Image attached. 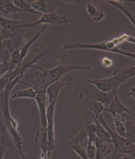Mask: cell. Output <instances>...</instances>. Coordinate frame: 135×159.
I'll list each match as a JSON object with an SVG mask.
<instances>
[{
	"mask_svg": "<svg viewBox=\"0 0 135 159\" xmlns=\"http://www.w3.org/2000/svg\"><path fill=\"white\" fill-rule=\"evenodd\" d=\"M86 102L87 107L91 111L92 116L95 119H98L99 115L102 114V112L105 110V107L100 102L94 101L89 99H86Z\"/></svg>",
	"mask_w": 135,
	"mask_h": 159,
	"instance_id": "cb8c5ba5",
	"label": "cell"
},
{
	"mask_svg": "<svg viewBox=\"0 0 135 159\" xmlns=\"http://www.w3.org/2000/svg\"><path fill=\"white\" fill-rule=\"evenodd\" d=\"M135 88H133L130 89V92L127 94L128 97H132L133 99H135Z\"/></svg>",
	"mask_w": 135,
	"mask_h": 159,
	"instance_id": "836d02e7",
	"label": "cell"
},
{
	"mask_svg": "<svg viewBox=\"0 0 135 159\" xmlns=\"http://www.w3.org/2000/svg\"><path fill=\"white\" fill-rule=\"evenodd\" d=\"M35 142L37 143L42 151L41 157L50 159L51 152L49 150L48 138L46 128L41 127L37 132Z\"/></svg>",
	"mask_w": 135,
	"mask_h": 159,
	"instance_id": "5bb4252c",
	"label": "cell"
},
{
	"mask_svg": "<svg viewBox=\"0 0 135 159\" xmlns=\"http://www.w3.org/2000/svg\"><path fill=\"white\" fill-rule=\"evenodd\" d=\"M0 145L7 148L12 145V142L7 136V130L4 126L0 129Z\"/></svg>",
	"mask_w": 135,
	"mask_h": 159,
	"instance_id": "f1b7e54d",
	"label": "cell"
},
{
	"mask_svg": "<svg viewBox=\"0 0 135 159\" xmlns=\"http://www.w3.org/2000/svg\"><path fill=\"white\" fill-rule=\"evenodd\" d=\"M2 14H5V11L4 10L3 7H2V5L0 6V16H1V15Z\"/></svg>",
	"mask_w": 135,
	"mask_h": 159,
	"instance_id": "e575fe53",
	"label": "cell"
},
{
	"mask_svg": "<svg viewBox=\"0 0 135 159\" xmlns=\"http://www.w3.org/2000/svg\"><path fill=\"white\" fill-rule=\"evenodd\" d=\"M80 98L81 100L82 106L83 107L84 111V119H85V125L83 126L82 130L78 133L75 138L68 142L69 145H81L83 140L88 139L89 135L91 132H95V123H92L89 119L88 116L87 114V112L84 107V103L83 101V95L81 94L80 95Z\"/></svg>",
	"mask_w": 135,
	"mask_h": 159,
	"instance_id": "ba28073f",
	"label": "cell"
},
{
	"mask_svg": "<svg viewBox=\"0 0 135 159\" xmlns=\"http://www.w3.org/2000/svg\"><path fill=\"white\" fill-rule=\"evenodd\" d=\"M0 26L2 29L3 41L11 40L15 50L19 49L21 39L24 32L35 29L36 25L25 21H16L0 16Z\"/></svg>",
	"mask_w": 135,
	"mask_h": 159,
	"instance_id": "277c9868",
	"label": "cell"
},
{
	"mask_svg": "<svg viewBox=\"0 0 135 159\" xmlns=\"http://www.w3.org/2000/svg\"><path fill=\"white\" fill-rule=\"evenodd\" d=\"M73 2L63 0H36L30 4V5L33 10L43 14L53 13L64 2Z\"/></svg>",
	"mask_w": 135,
	"mask_h": 159,
	"instance_id": "9c48e42d",
	"label": "cell"
},
{
	"mask_svg": "<svg viewBox=\"0 0 135 159\" xmlns=\"http://www.w3.org/2000/svg\"><path fill=\"white\" fill-rule=\"evenodd\" d=\"M95 97L97 102H100L105 107L107 108L113 102L114 96L118 93L117 91L103 92L95 89Z\"/></svg>",
	"mask_w": 135,
	"mask_h": 159,
	"instance_id": "2e32d148",
	"label": "cell"
},
{
	"mask_svg": "<svg viewBox=\"0 0 135 159\" xmlns=\"http://www.w3.org/2000/svg\"><path fill=\"white\" fill-rule=\"evenodd\" d=\"M10 68V63L0 62V76L4 73L7 72Z\"/></svg>",
	"mask_w": 135,
	"mask_h": 159,
	"instance_id": "1f68e13d",
	"label": "cell"
},
{
	"mask_svg": "<svg viewBox=\"0 0 135 159\" xmlns=\"http://www.w3.org/2000/svg\"><path fill=\"white\" fill-rule=\"evenodd\" d=\"M114 121L117 132V133H118V134L120 135L121 137L125 138L126 131H125V126L121 121V116H118L117 117H115L114 118Z\"/></svg>",
	"mask_w": 135,
	"mask_h": 159,
	"instance_id": "f546056e",
	"label": "cell"
},
{
	"mask_svg": "<svg viewBox=\"0 0 135 159\" xmlns=\"http://www.w3.org/2000/svg\"><path fill=\"white\" fill-rule=\"evenodd\" d=\"M135 66H129L116 70L113 76L99 80H88V82L94 84L96 89L103 92L117 91L120 85L127 80L135 76Z\"/></svg>",
	"mask_w": 135,
	"mask_h": 159,
	"instance_id": "5b68a950",
	"label": "cell"
},
{
	"mask_svg": "<svg viewBox=\"0 0 135 159\" xmlns=\"http://www.w3.org/2000/svg\"><path fill=\"white\" fill-rule=\"evenodd\" d=\"M98 123L109 133L112 143L114 145V152L111 159H119L124 157L135 155V144L132 141L127 139L113 131L109 126L102 114L96 119Z\"/></svg>",
	"mask_w": 135,
	"mask_h": 159,
	"instance_id": "8992f818",
	"label": "cell"
},
{
	"mask_svg": "<svg viewBox=\"0 0 135 159\" xmlns=\"http://www.w3.org/2000/svg\"><path fill=\"white\" fill-rule=\"evenodd\" d=\"M108 143L107 142L96 137L95 141L96 148L95 159H104L111 153V150L108 147Z\"/></svg>",
	"mask_w": 135,
	"mask_h": 159,
	"instance_id": "d6986e66",
	"label": "cell"
},
{
	"mask_svg": "<svg viewBox=\"0 0 135 159\" xmlns=\"http://www.w3.org/2000/svg\"><path fill=\"white\" fill-rule=\"evenodd\" d=\"M93 118L95 121V133L97 138L99 139L108 144L112 143L111 137L109 133L98 123L97 119L94 117V116H93Z\"/></svg>",
	"mask_w": 135,
	"mask_h": 159,
	"instance_id": "7402d4cb",
	"label": "cell"
},
{
	"mask_svg": "<svg viewBox=\"0 0 135 159\" xmlns=\"http://www.w3.org/2000/svg\"><path fill=\"white\" fill-rule=\"evenodd\" d=\"M39 113L41 127L46 128L47 126V94L46 90H37V93L35 98Z\"/></svg>",
	"mask_w": 135,
	"mask_h": 159,
	"instance_id": "7c38bea8",
	"label": "cell"
},
{
	"mask_svg": "<svg viewBox=\"0 0 135 159\" xmlns=\"http://www.w3.org/2000/svg\"><path fill=\"white\" fill-rule=\"evenodd\" d=\"M48 25L47 24H44L43 27L38 32H36V34L30 40H28V41H26V44L19 49L20 53L21 55V59L23 61L24 58L26 57V55L28 54V52L30 48L31 47L33 43H35L36 42L37 39L40 37V35L44 33L47 29Z\"/></svg>",
	"mask_w": 135,
	"mask_h": 159,
	"instance_id": "ac0fdd59",
	"label": "cell"
},
{
	"mask_svg": "<svg viewBox=\"0 0 135 159\" xmlns=\"http://www.w3.org/2000/svg\"><path fill=\"white\" fill-rule=\"evenodd\" d=\"M105 111L110 113L114 118L120 116V114H123L124 112L127 113L128 114L135 116V114H133L132 111L128 110V108H127V107H126L121 102L118 96V93L116 94L114 101L111 104H110L107 108L105 107Z\"/></svg>",
	"mask_w": 135,
	"mask_h": 159,
	"instance_id": "9a60e30c",
	"label": "cell"
},
{
	"mask_svg": "<svg viewBox=\"0 0 135 159\" xmlns=\"http://www.w3.org/2000/svg\"><path fill=\"white\" fill-rule=\"evenodd\" d=\"M7 150V147L0 145V159H4V155Z\"/></svg>",
	"mask_w": 135,
	"mask_h": 159,
	"instance_id": "d6a6232c",
	"label": "cell"
},
{
	"mask_svg": "<svg viewBox=\"0 0 135 159\" xmlns=\"http://www.w3.org/2000/svg\"><path fill=\"white\" fill-rule=\"evenodd\" d=\"M69 147L72 149L82 159H89L87 156L86 149L82 147L81 145H69Z\"/></svg>",
	"mask_w": 135,
	"mask_h": 159,
	"instance_id": "4dcf8cb0",
	"label": "cell"
},
{
	"mask_svg": "<svg viewBox=\"0 0 135 159\" xmlns=\"http://www.w3.org/2000/svg\"><path fill=\"white\" fill-rule=\"evenodd\" d=\"M19 83H24V84L27 85L30 87V88L21 90L18 91L11 97L12 99L14 98H31L35 99L37 93V90H35L33 87L30 86L28 83H24L23 82L20 81Z\"/></svg>",
	"mask_w": 135,
	"mask_h": 159,
	"instance_id": "d4e9b609",
	"label": "cell"
},
{
	"mask_svg": "<svg viewBox=\"0 0 135 159\" xmlns=\"http://www.w3.org/2000/svg\"><path fill=\"white\" fill-rule=\"evenodd\" d=\"M105 2L119 9L128 17L133 26H135V2L117 0H106Z\"/></svg>",
	"mask_w": 135,
	"mask_h": 159,
	"instance_id": "8fae6325",
	"label": "cell"
},
{
	"mask_svg": "<svg viewBox=\"0 0 135 159\" xmlns=\"http://www.w3.org/2000/svg\"><path fill=\"white\" fill-rule=\"evenodd\" d=\"M51 51V48L49 47L44 48L43 50L41 51L33 59L28 61H23L22 63L20 66H17L13 71L7 72V73L0 79V92L3 91L5 87L7 86V85L9 84V83L11 82L17 76H19L21 74H24V73L26 72V70L29 68L34 67L35 64L39 60H40L41 58L48 54Z\"/></svg>",
	"mask_w": 135,
	"mask_h": 159,
	"instance_id": "52a82bcc",
	"label": "cell"
},
{
	"mask_svg": "<svg viewBox=\"0 0 135 159\" xmlns=\"http://www.w3.org/2000/svg\"><path fill=\"white\" fill-rule=\"evenodd\" d=\"M57 100H54L50 104H49L47 109V134L48 138L49 150L52 152L56 144L55 133L54 128V115L55 111L56 103Z\"/></svg>",
	"mask_w": 135,
	"mask_h": 159,
	"instance_id": "30bf717a",
	"label": "cell"
},
{
	"mask_svg": "<svg viewBox=\"0 0 135 159\" xmlns=\"http://www.w3.org/2000/svg\"><path fill=\"white\" fill-rule=\"evenodd\" d=\"M2 33V29L1 28H0V35H1Z\"/></svg>",
	"mask_w": 135,
	"mask_h": 159,
	"instance_id": "74e56055",
	"label": "cell"
},
{
	"mask_svg": "<svg viewBox=\"0 0 135 159\" xmlns=\"http://www.w3.org/2000/svg\"><path fill=\"white\" fill-rule=\"evenodd\" d=\"M128 42L129 43L134 44L135 42V38L129 35L123 33L117 38L113 39V40L108 41L102 42L98 43H75L66 44L63 47V50H68L76 48H89L93 50L104 51L107 52H112L114 53L119 54L123 56H126L135 60V54L132 52H126L118 48V45L123 42Z\"/></svg>",
	"mask_w": 135,
	"mask_h": 159,
	"instance_id": "7a4b0ae2",
	"label": "cell"
},
{
	"mask_svg": "<svg viewBox=\"0 0 135 159\" xmlns=\"http://www.w3.org/2000/svg\"><path fill=\"white\" fill-rule=\"evenodd\" d=\"M121 120L125 128V138L135 143V122L128 121L121 117Z\"/></svg>",
	"mask_w": 135,
	"mask_h": 159,
	"instance_id": "603a6c76",
	"label": "cell"
},
{
	"mask_svg": "<svg viewBox=\"0 0 135 159\" xmlns=\"http://www.w3.org/2000/svg\"><path fill=\"white\" fill-rule=\"evenodd\" d=\"M70 20L66 16H59L54 12L51 13L43 14L41 17L35 22L31 23L32 24L37 26L39 24H52V25H59V24H68Z\"/></svg>",
	"mask_w": 135,
	"mask_h": 159,
	"instance_id": "4fadbf2b",
	"label": "cell"
},
{
	"mask_svg": "<svg viewBox=\"0 0 135 159\" xmlns=\"http://www.w3.org/2000/svg\"><path fill=\"white\" fill-rule=\"evenodd\" d=\"M33 68L41 71L31 75L33 80V85L31 86L36 90H46L50 85L58 81L63 76L71 71L76 70L92 71L91 68L89 66L76 64H60L56 68L48 70L35 66Z\"/></svg>",
	"mask_w": 135,
	"mask_h": 159,
	"instance_id": "6da1fadb",
	"label": "cell"
},
{
	"mask_svg": "<svg viewBox=\"0 0 135 159\" xmlns=\"http://www.w3.org/2000/svg\"><path fill=\"white\" fill-rule=\"evenodd\" d=\"M86 9L89 16L95 22L101 21L105 17V15L102 11L94 4L88 3Z\"/></svg>",
	"mask_w": 135,
	"mask_h": 159,
	"instance_id": "ffe728a7",
	"label": "cell"
},
{
	"mask_svg": "<svg viewBox=\"0 0 135 159\" xmlns=\"http://www.w3.org/2000/svg\"><path fill=\"white\" fill-rule=\"evenodd\" d=\"M23 76L24 75L23 74L17 76L7 85L0 93V111L4 126L10 133L12 139L19 137L20 134L17 130V121L11 115L9 107V97L11 91L17 83H19Z\"/></svg>",
	"mask_w": 135,
	"mask_h": 159,
	"instance_id": "3957f363",
	"label": "cell"
},
{
	"mask_svg": "<svg viewBox=\"0 0 135 159\" xmlns=\"http://www.w3.org/2000/svg\"><path fill=\"white\" fill-rule=\"evenodd\" d=\"M3 2L4 3L2 7L5 11V14H11L13 17L17 19L23 12H26L15 6L12 3V1H3Z\"/></svg>",
	"mask_w": 135,
	"mask_h": 159,
	"instance_id": "44dd1931",
	"label": "cell"
},
{
	"mask_svg": "<svg viewBox=\"0 0 135 159\" xmlns=\"http://www.w3.org/2000/svg\"><path fill=\"white\" fill-rule=\"evenodd\" d=\"M23 61L22 60L21 55L20 53L19 49H16L12 51L11 54V59L10 61V68L7 72L13 71L17 66H20Z\"/></svg>",
	"mask_w": 135,
	"mask_h": 159,
	"instance_id": "4316f807",
	"label": "cell"
},
{
	"mask_svg": "<svg viewBox=\"0 0 135 159\" xmlns=\"http://www.w3.org/2000/svg\"><path fill=\"white\" fill-rule=\"evenodd\" d=\"M120 159H129V157H127V156H126V157H121Z\"/></svg>",
	"mask_w": 135,
	"mask_h": 159,
	"instance_id": "d590c367",
	"label": "cell"
},
{
	"mask_svg": "<svg viewBox=\"0 0 135 159\" xmlns=\"http://www.w3.org/2000/svg\"><path fill=\"white\" fill-rule=\"evenodd\" d=\"M4 3L3 1H0V6L3 5Z\"/></svg>",
	"mask_w": 135,
	"mask_h": 159,
	"instance_id": "8d00e7d4",
	"label": "cell"
},
{
	"mask_svg": "<svg viewBox=\"0 0 135 159\" xmlns=\"http://www.w3.org/2000/svg\"><path fill=\"white\" fill-rule=\"evenodd\" d=\"M72 84V83H61L58 81L50 85L46 89V94L49 97V104L51 103L54 100H57L59 92L63 87Z\"/></svg>",
	"mask_w": 135,
	"mask_h": 159,
	"instance_id": "e0dca14e",
	"label": "cell"
},
{
	"mask_svg": "<svg viewBox=\"0 0 135 159\" xmlns=\"http://www.w3.org/2000/svg\"><path fill=\"white\" fill-rule=\"evenodd\" d=\"M96 135L95 132H91L89 134L88 138V146L86 148L87 156L89 159H95L96 148L95 145V141Z\"/></svg>",
	"mask_w": 135,
	"mask_h": 159,
	"instance_id": "484cf974",
	"label": "cell"
},
{
	"mask_svg": "<svg viewBox=\"0 0 135 159\" xmlns=\"http://www.w3.org/2000/svg\"><path fill=\"white\" fill-rule=\"evenodd\" d=\"M12 2L16 7L25 11L26 13H29L30 14H38L40 16L42 15L41 13L36 12L32 9L30 4L27 3L24 0H13L12 1Z\"/></svg>",
	"mask_w": 135,
	"mask_h": 159,
	"instance_id": "83f0119b",
	"label": "cell"
}]
</instances>
